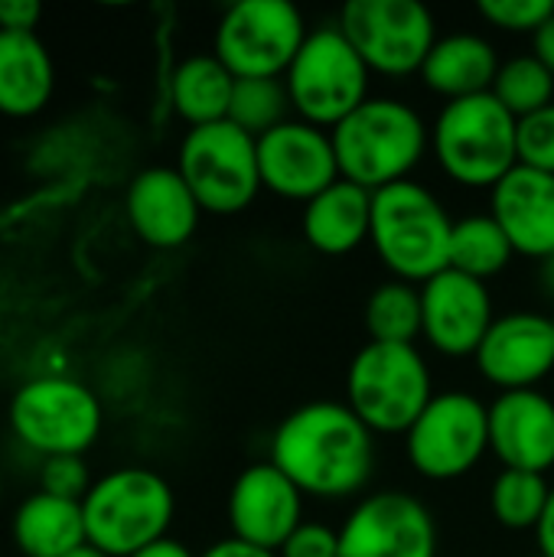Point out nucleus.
Wrapping results in <instances>:
<instances>
[{"instance_id":"obj_30","label":"nucleus","mask_w":554,"mask_h":557,"mask_svg":"<svg viewBox=\"0 0 554 557\" xmlns=\"http://www.w3.org/2000/svg\"><path fill=\"white\" fill-rule=\"evenodd\" d=\"M493 95L513 117H529L542 108L554 104V75L529 52L513 55L500 65V75L493 82Z\"/></svg>"},{"instance_id":"obj_5","label":"nucleus","mask_w":554,"mask_h":557,"mask_svg":"<svg viewBox=\"0 0 554 557\" xmlns=\"http://www.w3.org/2000/svg\"><path fill=\"white\" fill-rule=\"evenodd\" d=\"M85 539L108 557H131L163 539L176 516L170 483L144 467H121L95 480L82 499Z\"/></svg>"},{"instance_id":"obj_24","label":"nucleus","mask_w":554,"mask_h":557,"mask_svg":"<svg viewBox=\"0 0 554 557\" xmlns=\"http://www.w3.org/2000/svg\"><path fill=\"white\" fill-rule=\"evenodd\" d=\"M10 535L23 557H65L88 542L82 503L33 493L16 506Z\"/></svg>"},{"instance_id":"obj_4","label":"nucleus","mask_w":554,"mask_h":557,"mask_svg":"<svg viewBox=\"0 0 554 557\" xmlns=\"http://www.w3.org/2000/svg\"><path fill=\"white\" fill-rule=\"evenodd\" d=\"M431 153L457 186L493 189L519 166V117L493 91L447 101L431 124Z\"/></svg>"},{"instance_id":"obj_15","label":"nucleus","mask_w":554,"mask_h":557,"mask_svg":"<svg viewBox=\"0 0 554 557\" xmlns=\"http://www.w3.org/2000/svg\"><path fill=\"white\" fill-rule=\"evenodd\" d=\"M493 297L483 281L454 268L421 284V336L447 359L477 356L493 326Z\"/></svg>"},{"instance_id":"obj_29","label":"nucleus","mask_w":554,"mask_h":557,"mask_svg":"<svg viewBox=\"0 0 554 557\" xmlns=\"http://www.w3.org/2000/svg\"><path fill=\"white\" fill-rule=\"evenodd\" d=\"M291 95L284 78H235L229 117L235 127L251 134L255 140L264 137L268 131L281 127L291 121Z\"/></svg>"},{"instance_id":"obj_27","label":"nucleus","mask_w":554,"mask_h":557,"mask_svg":"<svg viewBox=\"0 0 554 557\" xmlns=\"http://www.w3.org/2000/svg\"><path fill=\"white\" fill-rule=\"evenodd\" d=\"M366 330L369 343L415 346L421 336V287L408 281H385L366 300Z\"/></svg>"},{"instance_id":"obj_6","label":"nucleus","mask_w":554,"mask_h":557,"mask_svg":"<svg viewBox=\"0 0 554 557\" xmlns=\"http://www.w3.org/2000/svg\"><path fill=\"white\" fill-rule=\"evenodd\" d=\"M434 395L418 346L366 343L346 372V405L372 434H408Z\"/></svg>"},{"instance_id":"obj_13","label":"nucleus","mask_w":554,"mask_h":557,"mask_svg":"<svg viewBox=\"0 0 554 557\" xmlns=\"http://www.w3.org/2000/svg\"><path fill=\"white\" fill-rule=\"evenodd\" d=\"M340 557H438V522L411 493H372L346 516Z\"/></svg>"},{"instance_id":"obj_2","label":"nucleus","mask_w":554,"mask_h":557,"mask_svg":"<svg viewBox=\"0 0 554 557\" xmlns=\"http://www.w3.org/2000/svg\"><path fill=\"white\" fill-rule=\"evenodd\" d=\"M340 176L366 193L411 180L431 150V127L402 98H369L333 131Z\"/></svg>"},{"instance_id":"obj_33","label":"nucleus","mask_w":554,"mask_h":557,"mask_svg":"<svg viewBox=\"0 0 554 557\" xmlns=\"http://www.w3.org/2000/svg\"><path fill=\"white\" fill-rule=\"evenodd\" d=\"M519 163L554 176V104L519 121Z\"/></svg>"},{"instance_id":"obj_23","label":"nucleus","mask_w":554,"mask_h":557,"mask_svg":"<svg viewBox=\"0 0 554 557\" xmlns=\"http://www.w3.org/2000/svg\"><path fill=\"white\" fill-rule=\"evenodd\" d=\"M56 88V65L36 33H0V114L33 117Z\"/></svg>"},{"instance_id":"obj_25","label":"nucleus","mask_w":554,"mask_h":557,"mask_svg":"<svg viewBox=\"0 0 554 557\" xmlns=\"http://www.w3.org/2000/svg\"><path fill=\"white\" fill-rule=\"evenodd\" d=\"M232 91H235V75L216 59V52L189 55L173 69V82H170L173 111L189 127H206V124L225 121Z\"/></svg>"},{"instance_id":"obj_35","label":"nucleus","mask_w":554,"mask_h":557,"mask_svg":"<svg viewBox=\"0 0 554 557\" xmlns=\"http://www.w3.org/2000/svg\"><path fill=\"white\" fill-rule=\"evenodd\" d=\"M39 16L36 0H0V33H36Z\"/></svg>"},{"instance_id":"obj_18","label":"nucleus","mask_w":554,"mask_h":557,"mask_svg":"<svg viewBox=\"0 0 554 557\" xmlns=\"http://www.w3.org/2000/svg\"><path fill=\"white\" fill-rule=\"evenodd\" d=\"M127 222L134 235L150 248H180L199 225V202L176 166L140 170L124 196Z\"/></svg>"},{"instance_id":"obj_43","label":"nucleus","mask_w":554,"mask_h":557,"mask_svg":"<svg viewBox=\"0 0 554 557\" xmlns=\"http://www.w3.org/2000/svg\"><path fill=\"white\" fill-rule=\"evenodd\" d=\"M532 557H545V555H532Z\"/></svg>"},{"instance_id":"obj_11","label":"nucleus","mask_w":554,"mask_h":557,"mask_svg":"<svg viewBox=\"0 0 554 557\" xmlns=\"http://www.w3.org/2000/svg\"><path fill=\"white\" fill-rule=\"evenodd\" d=\"M336 26L369 72L385 78L421 72L438 42V23L418 0H349Z\"/></svg>"},{"instance_id":"obj_32","label":"nucleus","mask_w":554,"mask_h":557,"mask_svg":"<svg viewBox=\"0 0 554 557\" xmlns=\"http://www.w3.org/2000/svg\"><path fill=\"white\" fill-rule=\"evenodd\" d=\"M91 473L85 457H46L39 467V493L82 503L91 490Z\"/></svg>"},{"instance_id":"obj_31","label":"nucleus","mask_w":554,"mask_h":557,"mask_svg":"<svg viewBox=\"0 0 554 557\" xmlns=\"http://www.w3.org/2000/svg\"><path fill=\"white\" fill-rule=\"evenodd\" d=\"M480 16L506 33H539L554 16V0H483Z\"/></svg>"},{"instance_id":"obj_38","label":"nucleus","mask_w":554,"mask_h":557,"mask_svg":"<svg viewBox=\"0 0 554 557\" xmlns=\"http://www.w3.org/2000/svg\"><path fill=\"white\" fill-rule=\"evenodd\" d=\"M535 545H539V555L554 557V486L552 496H549V506H545V516L535 529Z\"/></svg>"},{"instance_id":"obj_39","label":"nucleus","mask_w":554,"mask_h":557,"mask_svg":"<svg viewBox=\"0 0 554 557\" xmlns=\"http://www.w3.org/2000/svg\"><path fill=\"white\" fill-rule=\"evenodd\" d=\"M131 557H196L183 542H176V539H163V542H157V545H150V548H144V552H137V555Z\"/></svg>"},{"instance_id":"obj_42","label":"nucleus","mask_w":554,"mask_h":557,"mask_svg":"<svg viewBox=\"0 0 554 557\" xmlns=\"http://www.w3.org/2000/svg\"><path fill=\"white\" fill-rule=\"evenodd\" d=\"M0 499H3V483H0Z\"/></svg>"},{"instance_id":"obj_3","label":"nucleus","mask_w":554,"mask_h":557,"mask_svg":"<svg viewBox=\"0 0 554 557\" xmlns=\"http://www.w3.org/2000/svg\"><path fill=\"white\" fill-rule=\"evenodd\" d=\"M454 219L421 183L402 180L372 193L369 242L395 281L424 284L451 268Z\"/></svg>"},{"instance_id":"obj_22","label":"nucleus","mask_w":554,"mask_h":557,"mask_svg":"<svg viewBox=\"0 0 554 557\" xmlns=\"http://www.w3.org/2000/svg\"><path fill=\"white\" fill-rule=\"evenodd\" d=\"M500 65L503 62L490 39L477 33H451L434 42L421 69V78L444 101H460V98L493 91Z\"/></svg>"},{"instance_id":"obj_28","label":"nucleus","mask_w":554,"mask_h":557,"mask_svg":"<svg viewBox=\"0 0 554 557\" xmlns=\"http://www.w3.org/2000/svg\"><path fill=\"white\" fill-rule=\"evenodd\" d=\"M549 496L552 486L542 473L503 470L490 486V512L509 532H535L545 516Z\"/></svg>"},{"instance_id":"obj_8","label":"nucleus","mask_w":554,"mask_h":557,"mask_svg":"<svg viewBox=\"0 0 554 557\" xmlns=\"http://www.w3.org/2000/svg\"><path fill=\"white\" fill-rule=\"evenodd\" d=\"M369 65L359 59L353 42L340 26H320L307 33L297 59L291 62L284 85L291 95V108L300 121L333 131L346 121L369 95Z\"/></svg>"},{"instance_id":"obj_36","label":"nucleus","mask_w":554,"mask_h":557,"mask_svg":"<svg viewBox=\"0 0 554 557\" xmlns=\"http://www.w3.org/2000/svg\"><path fill=\"white\" fill-rule=\"evenodd\" d=\"M199 557H278L274 552H264V548H255V545H245V542H238V539H222V542H216V545H209L206 552Z\"/></svg>"},{"instance_id":"obj_17","label":"nucleus","mask_w":554,"mask_h":557,"mask_svg":"<svg viewBox=\"0 0 554 557\" xmlns=\"http://www.w3.org/2000/svg\"><path fill=\"white\" fill-rule=\"evenodd\" d=\"M473 359L480 375L500 392H529L554 372V320L532 310L503 313Z\"/></svg>"},{"instance_id":"obj_40","label":"nucleus","mask_w":554,"mask_h":557,"mask_svg":"<svg viewBox=\"0 0 554 557\" xmlns=\"http://www.w3.org/2000/svg\"><path fill=\"white\" fill-rule=\"evenodd\" d=\"M539 274H542V287L554 297V251L542 261V271H539Z\"/></svg>"},{"instance_id":"obj_1","label":"nucleus","mask_w":554,"mask_h":557,"mask_svg":"<svg viewBox=\"0 0 554 557\" xmlns=\"http://www.w3.org/2000/svg\"><path fill=\"white\" fill-rule=\"evenodd\" d=\"M271 463L304 496L340 503L369 486L376 470V434L346 401H310L278 424Z\"/></svg>"},{"instance_id":"obj_41","label":"nucleus","mask_w":554,"mask_h":557,"mask_svg":"<svg viewBox=\"0 0 554 557\" xmlns=\"http://www.w3.org/2000/svg\"><path fill=\"white\" fill-rule=\"evenodd\" d=\"M65 557H108V555H104V552H98L95 545H88V542H85V545H78L75 552H69Z\"/></svg>"},{"instance_id":"obj_10","label":"nucleus","mask_w":554,"mask_h":557,"mask_svg":"<svg viewBox=\"0 0 554 557\" xmlns=\"http://www.w3.org/2000/svg\"><path fill=\"white\" fill-rule=\"evenodd\" d=\"M490 454V405L470 392H438L405 434V457L421 480L451 483Z\"/></svg>"},{"instance_id":"obj_16","label":"nucleus","mask_w":554,"mask_h":557,"mask_svg":"<svg viewBox=\"0 0 554 557\" xmlns=\"http://www.w3.org/2000/svg\"><path fill=\"white\" fill-rule=\"evenodd\" d=\"M225 516L232 539L278 555L304 522V493L271 460L251 463L232 483Z\"/></svg>"},{"instance_id":"obj_9","label":"nucleus","mask_w":554,"mask_h":557,"mask_svg":"<svg viewBox=\"0 0 554 557\" xmlns=\"http://www.w3.org/2000/svg\"><path fill=\"white\" fill-rule=\"evenodd\" d=\"M176 170L193 189L199 209L212 215H238L264 189L258 140L232 121L189 127L180 144Z\"/></svg>"},{"instance_id":"obj_34","label":"nucleus","mask_w":554,"mask_h":557,"mask_svg":"<svg viewBox=\"0 0 554 557\" xmlns=\"http://www.w3.org/2000/svg\"><path fill=\"white\" fill-rule=\"evenodd\" d=\"M278 557H340V532L323 522H300Z\"/></svg>"},{"instance_id":"obj_37","label":"nucleus","mask_w":554,"mask_h":557,"mask_svg":"<svg viewBox=\"0 0 554 557\" xmlns=\"http://www.w3.org/2000/svg\"><path fill=\"white\" fill-rule=\"evenodd\" d=\"M532 46H535L532 55H535V59L554 75V16L535 33V36H532Z\"/></svg>"},{"instance_id":"obj_14","label":"nucleus","mask_w":554,"mask_h":557,"mask_svg":"<svg viewBox=\"0 0 554 557\" xmlns=\"http://www.w3.org/2000/svg\"><path fill=\"white\" fill-rule=\"evenodd\" d=\"M258 170L268 193L304 206L343 180L333 134L300 117H291L258 137Z\"/></svg>"},{"instance_id":"obj_19","label":"nucleus","mask_w":554,"mask_h":557,"mask_svg":"<svg viewBox=\"0 0 554 557\" xmlns=\"http://www.w3.org/2000/svg\"><path fill=\"white\" fill-rule=\"evenodd\" d=\"M490 454L503 470L549 473L554 467V401L549 395L500 392L490 405Z\"/></svg>"},{"instance_id":"obj_21","label":"nucleus","mask_w":554,"mask_h":557,"mask_svg":"<svg viewBox=\"0 0 554 557\" xmlns=\"http://www.w3.org/2000/svg\"><path fill=\"white\" fill-rule=\"evenodd\" d=\"M372 228V193L336 180L330 189H323L317 199L304 206L300 232L304 242L330 258L356 251Z\"/></svg>"},{"instance_id":"obj_26","label":"nucleus","mask_w":554,"mask_h":557,"mask_svg":"<svg viewBox=\"0 0 554 557\" xmlns=\"http://www.w3.org/2000/svg\"><path fill=\"white\" fill-rule=\"evenodd\" d=\"M516 248L506 238V232L500 228V222L487 212V215H467L460 222H454V235H451V268L477 277V281H490L496 274H503L513 261Z\"/></svg>"},{"instance_id":"obj_7","label":"nucleus","mask_w":554,"mask_h":557,"mask_svg":"<svg viewBox=\"0 0 554 557\" xmlns=\"http://www.w3.org/2000/svg\"><path fill=\"white\" fill-rule=\"evenodd\" d=\"M10 431L16 441L46 457H85L104 424L98 395L65 375H42L10 398Z\"/></svg>"},{"instance_id":"obj_12","label":"nucleus","mask_w":554,"mask_h":557,"mask_svg":"<svg viewBox=\"0 0 554 557\" xmlns=\"http://www.w3.org/2000/svg\"><path fill=\"white\" fill-rule=\"evenodd\" d=\"M307 39L300 10L287 0H238L216 26V59L235 78H284Z\"/></svg>"},{"instance_id":"obj_20","label":"nucleus","mask_w":554,"mask_h":557,"mask_svg":"<svg viewBox=\"0 0 554 557\" xmlns=\"http://www.w3.org/2000/svg\"><path fill=\"white\" fill-rule=\"evenodd\" d=\"M490 215L516 255L545 261L554 251V176L519 163L490 189Z\"/></svg>"}]
</instances>
